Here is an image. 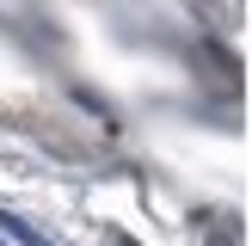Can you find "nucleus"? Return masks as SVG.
I'll use <instances>...</instances> for the list:
<instances>
[{
	"label": "nucleus",
	"mask_w": 252,
	"mask_h": 246,
	"mask_svg": "<svg viewBox=\"0 0 252 246\" xmlns=\"http://www.w3.org/2000/svg\"><path fill=\"white\" fill-rule=\"evenodd\" d=\"M0 234H12V240H19V246H56V240H43V234H37L31 221H19V215H6V209H0Z\"/></svg>",
	"instance_id": "nucleus-1"
}]
</instances>
